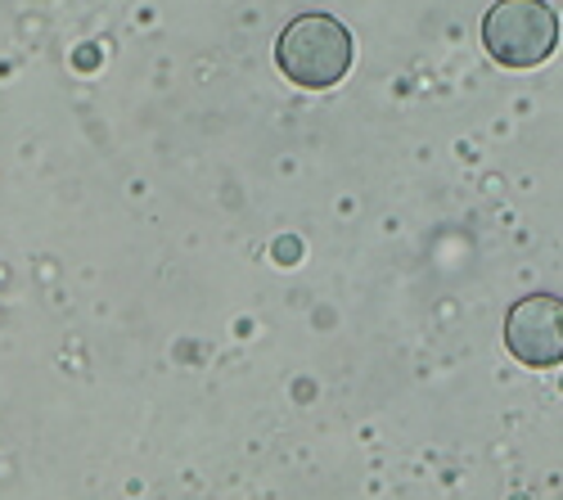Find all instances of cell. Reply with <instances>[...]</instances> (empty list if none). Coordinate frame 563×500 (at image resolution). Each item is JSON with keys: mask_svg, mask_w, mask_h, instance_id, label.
Returning <instances> with one entry per match:
<instances>
[{"mask_svg": "<svg viewBox=\"0 0 563 500\" xmlns=\"http://www.w3.org/2000/svg\"><path fill=\"white\" fill-rule=\"evenodd\" d=\"M352 32L334 14H302L275 41V64L302 90H330L352 68Z\"/></svg>", "mask_w": 563, "mask_h": 500, "instance_id": "6da1fadb", "label": "cell"}, {"mask_svg": "<svg viewBox=\"0 0 563 500\" xmlns=\"http://www.w3.org/2000/svg\"><path fill=\"white\" fill-rule=\"evenodd\" d=\"M483 45L505 68H537L559 45V14L545 0H500L483 19Z\"/></svg>", "mask_w": 563, "mask_h": 500, "instance_id": "7a4b0ae2", "label": "cell"}, {"mask_svg": "<svg viewBox=\"0 0 563 500\" xmlns=\"http://www.w3.org/2000/svg\"><path fill=\"white\" fill-rule=\"evenodd\" d=\"M505 347L514 360L532 370L563 366V298L559 293H528L505 315Z\"/></svg>", "mask_w": 563, "mask_h": 500, "instance_id": "3957f363", "label": "cell"}]
</instances>
